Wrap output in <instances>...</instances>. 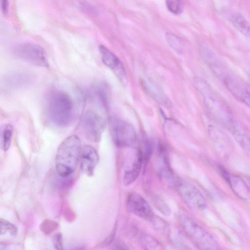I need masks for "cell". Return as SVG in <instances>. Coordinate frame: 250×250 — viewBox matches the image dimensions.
I'll return each mask as SVG.
<instances>
[{
  "instance_id": "1",
  "label": "cell",
  "mask_w": 250,
  "mask_h": 250,
  "mask_svg": "<svg viewBox=\"0 0 250 250\" xmlns=\"http://www.w3.org/2000/svg\"><path fill=\"white\" fill-rule=\"evenodd\" d=\"M195 85L210 118L229 132L240 146L246 145L250 138L226 101L204 80L197 78Z\"/></svg>"
},
{
  "instance_id": "2",
  "label": "cell",
  "mask_w": 250,
  "mask_h": 250,
  "mask_svg": "<svg viewBox=\"0 0 250 250\" xmlns=\"http://www.w3.org/2000/svg\"><path fill=\"white\" fill-rule=\"evenodd\" d=\"M74 103L67 92L53 91L47 100L45 113L48 121L53 125L63 127L72 121L74 113Z\"/></svg>"
},
{
  "instance_id": "3",
  "label": "cell",
  "mask_w": 250,
  "mask_h": 250,
  "mask_svg": "<svg viewBox=\"0 0 250 250\" xmlns=\"http://www.w3.org/2000/svg\"><path fill=\"white\" fill-rule=\"evenodd\" d=\"M80 138L72 135L60 145L56 155L55 166L58 174L63 178L70 176L77 169L82 150Z\"/></svg>"
},
{
  "instance_id": "4",
  "label": "cell",
  "mask_w": 250,
  "mask_h": 250,
  "mask_svg": "<svg viewBox=\"0 0 250 250\" xmlns=\"http://www.w3.org/2000/svg\"><path fill=\"white\" fill-rule=\"evenodd\" d=\"M213 73L234 97L250 108V90L225 62L217 66Z\"/></svg>"
},
{
  "instance_id": "5",
  "label": "cell",
  "mask_w": 250,
  "mask_h": 250,
  "mask_svg": "<svg viewBox=\"0 0 250 250\" xmlns=\"http://www.w3.org/2000/svg\"><path fill=\"white\" fill-rule=\"evenodd\" d=\"M179 218L185 232L198 247L203 250L218 249L214 238L187 213L181 211Z\"/></svg>"
},
{
  "instance_id": "6",
  "label": "cell",
  "mask_w": 250,
  "mask_h": 250,
  "mask_svg": "<svg viewBox=\"0 0 250 250\" xmlns=\"http://www.w3.org/2000/svg\"><path fill=\"white\" fill-rule=\"evenodd\" d=\"M108 124L112 139L116 146L127 147L135 143L136 132L130 124L115 116L109 117Z\"/></svg>"
},
{
  "instance_id": "7",
  "label": "cell",
  "mask_w": 250,
  "mask_h": 250,
  "mask_svg": "<svg viewBox=\"0 0 250 250\" xmlns=\"http://www.w3.org/2000/svg\"><path fill=\"white\" fill-rule=\"evenodd\" d=\"M80 125L86 137L91 141L98 142L105 128L106 121L95 111L87 110L82 115Z\"/></svg>"
},
{
  "instance_id": "8",
  "label": "cell",
  "mask_w": 250,
  "mask_h": 250,
  "mask_svg": "<svg viewBox=\"0 0 250 250\" xmlns=\"http://www.w3.org/2000/svg\"><path fill=\"white\" fill-rule=\"evenodd\" d=\"M19 58L34 65L48 67L49 63L45 51L41 46L34 43H23L17 46L14 50Z\"/></svg>"
},
{
  "instance_id": "9",
  "label": "cell",
  "mask_w": 250,
  "mask_h": 250,
  "mask_svg": "<svg viewBox=\"0 0 250 250\" xmlns=\"http://www.w3.org/2000/svg\"><path fill=\"white\" fill-rule=\"evenodd\" d=\"M175 187L181 198L188 208L196 210L205 208V199L200 190L194 185L178 180Z\"/></svg>"
},
{
  "instance_id": "10",
  "label": "cell",
  "mask_w": 250,
  "mask_h": 250,
  "mask_svg": "<svg viewBox=\"0 0 250 250\" xmlns=\"http://www.w3.org/2000/svg\"><path fill=\"white\" fill-rule=\"evenodd\" d=\"M126 206L130 212L150 223L156 217L146 200L136 192H131L128 194Z\"/></svg>"
},
{
  "instance_id": "11",
  "label": "cell",
  "mask_w": 250,
  "mask_h": 250,
  "mask_svg": "<svg viewBox=\"0 0 250 250\" xmlns=\"http://www.w3.org/2000/svg\"><path fill=\"white\" fill-rule=\"evenodd\" d=\"M99 51L103 63L114 71L116 77L123 84H126V71L119 58L103 45L99 46Z\"/></svg>"
},
{
  "instance_id": "12",
  "label": "cell",
  "mask_w": 250,
  "mask_h": 250,
  "mask_svg": "<svg viewBox=\"0 0 250 250\" xmlns=\"http://www.w3.org/2000/svg\"><path fill=\"white\" fill-rule=\"evenodd\" d=\"M99 161V155L94 147L89 145L82 147L80 162L81 168L83 173L87 176H92Z\"/></svg>"
},
{
  "instance_id": "13",
  "label": "cell",
  "mask_w": 250,
  "mask_h": 250,
  "mask_svg": "<svg viewBox=\"0 0 250 250\" xmlns=\"http://www.w3.org/2000/svg\"><path fill=\"white\" fill-rule=\"evenodd\" d=\"M220 171L233 191L238 197L243 200L250 199V188L241 177L230 174L223 168L221 169Z\"/></svg>"
},
{
  "instance_id": "14",
  "label": "cell",
  "mask_w": 250,
  "mask_h": 250,
  "mask_svg": "<svg viewBox=\"0 0 250 250\" xmlns=\"http://www.w3.org/2000/svg\"><path fill=\"white\" fill-rule=\"evenodd\" d=\"M141 85L145 92L159 104L170 107L171 103L163 90L151 80H141Z\"/></svg>"
},
{
  "instance_id": "15",
  "label": "cell",
  "mask_w": 250,
  "mask_h": 250,
  "mask_svg": "<svg viewBox=\"0 0 250 250\" xmlns=\"http://www.w3.org/2000/svg\"><path fill=\"white\" fill-rule=\"evenodd\" d=\"M228 21L242 35L250 39V22L239 12L231 13Z\"/></svg>"
},
{
  "instance_id": "16",
  "label": "cell",
  "mask_w": 250,
  "mask_h": 250,
  "mask_svg": "<svg viewBox=\"0 0 250 250\" xmlns=\"http://www.w3.org/2000/svg\"><path fill=\"white\" fill-rule=\"evenodd\" d=\"M94 92L99 104L103 108L106 109L110 99V90L108 85L100 82L95 85Z\"/></svg>"
},
{
  "instance_id": "17",
  "label": "cell",
  "mask_w": 250,
  "mask_h": 250,
  "mask_svg": "<svg viewBox=\"0 0 250 250\" xmlns=\"http://www.w3.org/2000/svg\"><path fill=\"white\" fill-rule=\"evenodd\" d=\"M143 163V159L138 152L136 160L131 169L126 171L124 175L123 183L124 185L128 186L137 179L140 172Z\"/></svg>"
},
{
  "instance_id": "18",
  "label": "cell",
  "mask_w": 250,
  "mask_h": 250,
  "mask_svg": "<svg viewBox=\"0 0 250 250\" xmlns=\"http://www.w3.org/2000/svg\"><path fill=\"white\" fill-rule=\"evenodd\" d=\"M153 150V143L150 139L145 135L141 138L140 148L138 151L143 163H147L150 159Z\"/></svg>"
},
{
  "instance_id": "19",
  "label": "cell",
  "mask_w": 250,
  "mask_h": 250,
  "mask_svg": "<svg viewBox=\"0 0 250 250\" xmlns=\"http://www.w3.org/2000/svg\"><path fill=\"white\" fill-rule=\"evenodd\" d=\"M13 126L10 124L6 125L3 128L1 134V145L3 151H6L10 146L12 134Z\"/></svg>"
},
{
  "instance_id": "20",
  "label": "cell",
  "mask_w": 250,
  "mask_h": 250,
  "mask_svg": "<svg viewBox=\"0 0 250 250\" xmlns=\"http://www.w3.org/2000/svg\"><path fill=\"white\" fill-rule=\"evenodd\" d=\"M166 40L169 46L177 52H181L183 49L184 44L182 40L177 35L167 33L166 34Z\"/></svg>"
},
{
  "instance_id": "21",
  "label": "cell",
  "mask_w": 250,
  "mask_h": 250,
  "mask_svg": "<svg viewBox=\"0 0 250 250\" xmlns=\"http://www.w3.org/2000/svg\"><path fill=\"white\" fill-rule=\"evenodd\" d=\"M140 239L142 246L146 249L156 250L160 247L159 242L148 235L142 234Z\"/></svg>"
},
{
  "instance_id": "22",
  "label": "cell",
  "mask_w": 250,
  "mask_h": 250,
  "mask_svg": "<svg viewBox=\"0 0 250 250\" xmlns=\"http://www.w3.org/2000/svg\"><path fill=\"white\" fill-rule=\"evenodd\" d=\"M0 234H4L8 232L10 234L13 236H15L17 234L18 229L17 227L8 221L0 218Z\"/></svg>"
},
{
  "instance_id": "23",
  "label": "cell",
  "mask_w": 250,
  "mask_h": 250,
  "mask_svg": "<svg viewBox=\"0 0 250 250\" xmlns=\"http://www.w3.org/2000/svg\"><path fill=\"white\" fill-rule=\"evenodd\" d=\"M166 4L168 11L175 15L180 14L183 12L182 0H166Z\"/></svg>"
},
{
  "instance_id": "24",
  "label": "cell",
  "mask_w": 250,
  "mask_h": 250,
  "mask_svg": "<svg viewBox=\"0 0 250 250\" xmlns=\"http://www.w3.org/2000/svg\"><path fill=\"white\" fill-rule=\"evenodd\" d=\"M153 204L156 208L165 215H169L170 214V209L166 203L161 198L157 196H154L152 198Z\"/></svg>"
},
{
  "instance_id": "25",
  "label": "cell",
  "mask_w": 250,
  "mask_h": 250,
  "mask_svg": "<svg viewBox=\"0 0 250 250\" xmlns=\"http://www.w3.org/2000/svg\"><path fill=\"white\" fill-rule=\"evenodd\" d=\"M58 227V223L51 220H44L41 225V229L45 234L48 235L56 230Z\"/></svg>"
},
{
  "instance_id": "26",
  "label": "cell",
  "mask_w": 250,
  "mask_h": 250,
  "mask_svg": "<svg viewBox=\"0 0 250 250\" xmlns=\"http://www.w3.org/2000/svg\"><path fill=\"white\" fill-rule=\"evenodd\" d=\"M52 241L54 247L56 250L63 249L62 237L61 233L58 232L55 234L53 236Z\"/></svg>"
},
{
  "instance_id": "27",
  "label": "cell",
  "mask_w": 250,
  "mask_h": 250,
  "mask_svg": "<svg viewBox=\"0 0 250 250\" xmlns=\"http://www.w3.org/2000/svg\"><path fill=\"white\" fill-rule=\"evenodd\" d=\"M1 9L3 14L7 15L8 12V0H0Z\"/></svg>"
}]
</instances>
